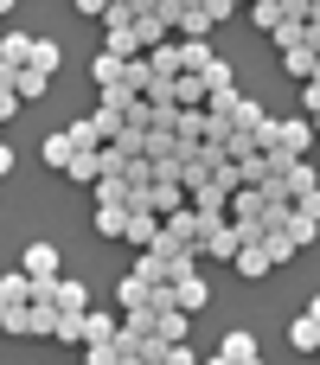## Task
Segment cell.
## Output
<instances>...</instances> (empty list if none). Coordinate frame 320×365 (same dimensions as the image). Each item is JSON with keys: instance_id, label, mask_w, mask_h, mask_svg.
<instances>
[{"instance_id": "22", "label": "cell", "mask_w": 320, "mask_h": 365, "mask_svg": "<svg viewBox=\"0 0 320 365\" xmlns=\"http://www.w3.org/2000/svg\"><path fill=\"white\" fill-rule=\"evenodd\" d=\"M71 154H77V141H71V128H58V135H45V167H71Z\"/></svg>"}, {"instance_id": "50", "label": "cell", "mask_w": 320, "mask_h": 365, "mask_svg": "<svg viewBox=\"0 0 320 365\" xmlns=\"http://www.w3.org/2000/svg\"><path fill=\"white\" fill-rule=\"evenodd\" d=\"M308 122H314V135H320V115H308Z\"/></svg>"}, {"instance_id": "15", "label": "cell", "mask_w": 320, "mask_h": 365, "mask_svg": "<svg viewBox=\"0 0 320 365\" xmlns=\"http://www.w3.org/2000/svg\"><path fill=\"white\" fill-rule=\"evenodd\" d=\"M122 71H128V58H115V51H96V58H90V77H96V90L122 83Z\"/></svg>"}, {"instance_id": "31", "label": "cell", "mask_w": 320, "mask_h": 365, "mask_svg": "<svg viewBox=\"0 0 320 365\" xmlns=\"http://www.w3.org/2000/svg\"><path fill=\"white\" fill-rule=\"evenodd\" d=\"M32 58V32H6L0 38V64H26Z\"/></svg>"}, {"instance_id": "17", "label": "cell", "mask_w": 320, "mask_h": 365, "mask_svg": "<svg viewBox=\"0 0 320 365\" xmlns=\"http://www.w3.org/2000/svg\"><path fill=\"white\" fill-rule=\"evenodd\" d=\"M186 327H192V314H180V308H160V314H154V334H160L167 346H180V340H186Z\"/></svg>"}, {"instance_id": "25", "label": "cell", "mask_w": 320, "mask_h": 365, "mask_svg": "<svg viewBox=\"0 0 320 365\" xmlns=\"http://www.w3.org/2000/svg\"><path fill=\"white\" fill-rule=\"evenodd\" d=\"M314 58H320V51H308V45H289V51H282V71L301 83V77H314Z\"/></svg>"}, {"instance_id": "29", "label": "cell", "mask_w": 320, "mask_h": 365, "mask_svg": "<svg viewBox=\"0 0 320 365\" xmlns=\"http://www.w3.org/2000/svg\"><path fill=\"white\" fill-rule=\"evenodd\" d=\"M128 225V205H96V237H122Z\"/></svg>"}, {"instance_id": "20", "label": "cell", "mask_w": 320, "mask_h": 365, "mask_svg": "<svg viewBox=\"0 0 320 365\" xmlns=\"http://www.w3.org/2000/svg\"><path fill=\"white\" fill-rule=\"evenodd\" d=\"M269 115H263V103L257 96H237V109H231V128H244V135H257Z\"/></svg>"}, {"instance_id": "40", "label": "cell", "mask_w": 320, "mask_h": 365, "mask_svg": "<svg viewBox=\"0 0 320 365\" xmlns=\"http://www.w3.org/2000/svg\"><path fill=\"white\" fill-rule=\"evenodd\" d=\"M71 141H77V148H103V135H96V122H90V115H83V122H71Z\"/></svg>"}, {"instance_id": "36", "label": "cell", "mask_w": 320, "mask_h": 365, "mask_svg": "<svg viewBox=\"0 0 320 365\" xmlns=\"http://www.w3.org/2000/svg\"><path fill=\"white\" fill-rule=\"evenodd\" d=\"M263 250H269V263H289L295 257V237L289 231H263Z\"/></svg>"}, {"instance_id": "14", "label": "cell", "mask_w": 320, "mask_h": 365, "mask_svg": "<svg viewBox=\"0 0 320 365\" xmlns=\"http://www.w3.org/2000/svg\"><path fill=\"white\" fill-rule=\"evenodd\" d=\"M231 263H237V276H250V282H257V276H269V269H276V263H269V250H263V237H257V244H244V250H237V257H231Z\"/></svg>"}, {"instance_id": "5", "label": "cell", "mask_w": 320, "mask_h": 365, "mask_svg": "<svg viewBox=\"0 0 320 365\" xmlns=\"http://www.w3.org/2000/svg\"><path fill=\"white\" fill-rule=\"evenodd\" d=\"M103 51H115V58H141V32H135V19H103Z\"/></svg>"}, {"instance_id": "7", "label": "cell", "mask_w": 320, "mask_h": 365, "mask_svg": "<svg viewBox=\"0 0 320 365\" xmlns=\"http://www.w3.org/2000/svg\"><path fill=\"white\" fill-rule=\"evenodd\" d=\"M19 269H26L32 282H58V250H51V244H32V250L19 257Z\"/></svg>"}, {"instance_id": "26", "label": "cell", "mask_w": 320, "mask_h": 365, "mask_svg": "<svg viewBox=\"0 0 320 365\" xmlns=\"http://www.w3.org/2000/svg\"><path fill=\"white\" fill-rule=\"evenodd\" d=\"M282 231L295 237V250H308V244L320 237V218H308V212H289V225H282Z\"/></svg>"}, {"instance_id": "18", "label": "cell", "mask_w": 320, "mask_h": 365, "mask_svg": "<svg viewBox=\"0 0 320 365\" xmlns=\"http://www.w3.org/2000/svg\"><path fill=\"white\" fill-rule=\"evenodd\" d=\"M269 38H276V51H289V45H301V38H308V19H301V13H282Z\"/></svg>"}, {"instance_id": "42", "label": "cell", "mask_w": 320, "mask_h": 365, "mask_svg": "<svg viewBox=\"0 0 320 365\" xmlns=\"http://www.w3.org/2000/svg\"><path fill=\"white\" fill-rule=\"evenodd\" d=\"M160 365H199V353H192V346L180 340V346H167V359H160Z\"/></svg>"}, {"instance_id": "19", "label": "cell", "mask_w": 320, "mask_h": 365, "mask_svg": "<svg viewBox=\"0 0 320 365\" xmlns=\"http://www.w3.org/2000/svg\"><path fill=\"white\" fill-rule=\"evenodd\" d=\"M141 58L154 64V77H180V45H167V38H160V45H148Z\"/></svg>"}, {"instance_id": "47", "label": "cell", "mask_w": 320, "mask_h": 365, "mask_svg": "<svg viewBox=\"0 0 320 365\" xmlns=\"http://www.w3.org/2000/svg\"><path fill=\"white\" fill-rule=\"evenodd\" d=\"M308 314H314V321H320V295H314V302H308Z\"/></svg>"}, {"instance_id": "11", "label": "cell", "mask_w": 320, "mask_h": 365, "mask_svg": "<svg viewBox=\"0 0 320 365\" xmlns=\"http://www.w3.org/2000/svg\"><path fill=\"white\" fill-rule=\"evenodd\" d=\"M218 19H212V6L199 0V6H180V19H173V32H186V38H205Z\"/></svg>"}, {"instance_id": "16", "label": "cell", "mask_w": 320, "mask_h": 365, "mask_svg": "<svg viewBox=\"0 0 320 365\" xmlns=\"http://www.w3.org/2000/svg\"><path fill=\"white\" fill-rule=\"evenodd\" d=\"M173 103H180V109H199V103H205V77H199V71H180V77H173Z\"/></svg>"}, {"instance_id": "8", "label": "cell", "mask_w": 320, "mask_h": 365, "mask_svg": "<svg viewBox=\"0 0 320 365\" xmlns=\"http://www.w3.org/2000/svg\"><path fill=\"white\" fill-rule=\"evenodd\" d=\"M148 295H154V276H141V269H128V276L115 282V302H122V314H128V308H148Z\"/></svg>"}, {"instance_id": "24", "label": "cell", "mask_w": 320, "mask_h": 365, "mask_svg": "<svg viewBox=\"0 0 320 365\" xmlns=\"http://www.w3.org/2000/svg\"><path fill=\"white\" fill-rule=\"evenodd\" d=\"M0 295H6V308H26V302H32V276H26V269L0 276Z\"/></svg>"}, {"instance_id": "2", "label": "cell", "mask_w": 320, "mask_h": 365, "mask_svg": "<svg viewBox=\"0 0 320 365\" xmlns=\"http://www.w3.org/2000/svg\"><path fill=\"white\" fill-rule=\"evenodd\" d=\"M269 135H276L269 154H308V148H314V122H308V115H276Z\"/></svg>"}, {"instance_id": "1", "label": "cell", "mask_w": 320, "mask_h": 365, "mask_svg": "<svg viewBox=\"0 0 320 365\" xmlns=\"http://www.w3.org/2000/svg\"><path fill=\"white\" fill-rule=\"evenodd\" d=\"M135 269H141V276H154V282H180V276H192V269H199V250H192V244H173V237H167V225H160V237L135 257Z\"/></svg>"}, {"instance_id": "51", "label": "cell", "mask_w": 320, "mask_h": 365, "mask_svg": "<svg viewBox=\"0 0 320 365\" xmlns=\"http://www.w3.org/2000/svg\"><path fill=\"white\" fill-rule=\"evenodd\" d=\"M0 314H6V295H0Z\"/></svg>"}, {"instance_id": "43", "label": "cell", "mask_w": 320, "mask_h": 365, "mask_svg": "<svg viewBox=\"0 0 320 365\" xmlns=\"http://www.w3.org/2000/svg\"><path fill=\"white\" fill-rule=\"evenodd\" d=\"M295 212H308V218H320V186H314V192H301V199H295Z\"/></svg>"}, {"instance_id": "4", "label": "cell", "mask_w": 320, "mask_h": 365, "mask_svg": "<svg viewBox=\"0 0 320 365\" xmlns=\"http://www.w3.org/2000/svg\"><path fill=\"white\" fill-rule=\"evenodd\" d=\"M237 250H244V231H237L231 218H218V225L205 231V244H199V263H205V257H212V263H231Z\"/></svg>"}, {"instance_id": "28", "label": "cell", "mask_w": 320, "mask_h": 365, "mask_svg": "<svg viewBox=\"0 0 320 365\" xmlns=\"http://www.w3.org/2000/svg\"><path fill=\"white\" fill-rule=\"evenodd\" d=\"M173 135H180V141H205V103H199V109H180Z\"/></svg>"}, {"instance_id": "30", "label": "cell", "mask_w": 320, "mask_h": 365, "mask_svg": "<svg viewBox=\"0 0 320 365\" xmlns=\"http://www.w3.org/2000/svg\"><path fill=\"white\" fill-rule=\"evenodd\" d=\"M51 340L58 346H83V314H58L51 321Z\"/></svg>"}, {"instance_id": "34", "label": "cell", "mask_w": 320, "mask_h": 365, "mask_svg": "<svg viewBox=\"0 0 320 365\" xmlns=\"http://www.w3.org/2000/svg\"><path fill=\"white\" fill-rule=\"evenodd\" d=\"M115 327H122L115 314H90L83 308V340H115Z\"/></svg>"}, {"instance_id": "12", "label": "cell", "mask_w": 320, "mask_h": 365, "mask_svg": "<svg viewBox=\"0 0 320 365\" xmlns=\"http://www.w3.org/2000/svg\"><path fill=\"white\" fill-rule=\"evenodd\" d=\"M64 173H71V180H83V186H96V180H103V148H77Z\"/></svg>"}, {"instance_id": "6", "label": "cell", "mask_w": 320, "mask_h": 365, "mask_svg": "<svg viewBox=\"0 0 320 365\" xmlns=\"http://www.w3.org/2000/svg\"><path fill=\"white\" fill-rule=\"evenodd\" d=\"M173 302H180V314H205V302H212V282H205V269L180 276V282H173Z\"/></svg>"}, {"instance_id": "10", "label": "cell", "mask_w": 320, "mask_h": 365, "mask_svg": "<svg viewBox=\"0 0 320 365\" xmlns=\"http://www.w3.org/2000/svg\"><path fill=\"white\" fill-rule=\"evenodd\" d=\"M51 302H58V314H83V308H90V289L71 282V276H58V282H51Z\"/></svg>"}, {"instance_id": "38", "label": "cell", "mask_w": 320, "mask_h": 365, "mask_svg": "<svg viewBox=\"0 0 320 365\" xmlns=\"http://www.w3.org/2000/svg\"><path fill=\"white\" fill-rule=\"evenodd\" d=\"M83 365H115V340H83Z\"/></svg>"}, {"instance_id": "39", "label": "cell", "mask_w": 320, "mask_h": 365, "mask_svg": "<svg viewBox=\"0 0 320 365\" xmlns=\"http://www.w3.org/2000/svg\"><path fill=\"white\" fill-rule=\"evenodd\" d=\"M199 77H205V90H218V83H237V77H231V64H224V58H212V64H205V71H199Z\"/></svg>"}, {"instance_id": "53", "label": "cell", "mask_w": 320, "mask_h": 365, "mask_svg": "<svg viewBox=\"0 0 320 365\" xmlns=\"http://www.w3.org/2000/svg\"><path fill=\"white\" fill-rule=\"evenodd\" d=\"M0 148H6V141H0Z\"/></svg>"}, {"instance_id": "46", "label": "cell", "mask_w": 320, "mask_h": 365, "mask_svg": "<svg viewBox=\"0 0 320 365\" xmlns=\"http://www.w3.org/2000/svg\"><path fill=\"white\" fill-rule=\"evenodd\" d=\"M115 365H141V359H135V353H115Z\"/></svg>"}, {"instance_id": "13", "label": "cell", "mask_w": 320, "mask_h": 365, "mask_svg": "<svg viewBox=\"0 0 320 365\" xmlns=\"http://www.w3.org/2000/svg\"><path fill=\"white\" fill-rule=\"evenodd\" d=\"M122 237H128L135 250H148V244L160 237V218H154V212H128V225H122Z\"/></svg>"}, {"instance_id": "52", "label": "cell", "mask_w": 320, "mask_h": 365, "mask_svg": "<svg viewBox=\"0 0 320 365\" xmlns=\"http://www.w3.org/2000/svg\"><path fill=\"white\" fill-rule=\"evenodd\" d=\"M231 6H250V0H231Z\"/></svg>"}, {"instance_id": "44", "label": "cell", "mask_w": 320, "mask_h": 365, "mask_svg": "<svg viewBox=\"0 0 320 365\" xmlns=\"http://www.w3.org/2000/svg\"><path fill=\"white\" fill-rule=\"evenodd\" d=\"M71 6H77L83 19H103V6H109V0H71Z\"/></svg>"}, {"instance_id": "33", "label": "cell", "mask_w": 320, "mask_h": 365, "mask_svg": "<svg viewBox=\"0 0 320 365\" xmlns=\"http://www.w3.org/2000/svg\"><path fill=\"white\" fill-rule=\"evenodd\" d=\"M0 334H38V321H32V302H26V308H6V314H0Z\"/></svg>"}, {"instance_id": "49", "label": "cell", "mask_w": 320, "mask_h": 365, "mask_svg": "<svg viewBox=\"0 0 320 365\" xmlns=\"http://www.w3.org/2000/svg\"><path fill=\"white\" fill-rule=\"evenodd\" d=\"M13 6H19V0H0V13H13Z\"/></svg>"}, {"instance_id": "35", "label": "cell", "mask_w": 320, "mask_h": 365, "mask_svg": "<svg viewBox=\"0 0 320 365\" xmlns=\"http://www.w3.org/2000/svg\"><path fill=\"white\" fill-rule=\"evenodd\" d=\"M26 64H38V71L51 77V71H58V38H32V58H26Z\"/></svg>"}, {"instance_id": "27", "label": "cell", "mask_w": 320, "mask_h": 365, "mask_svg": "<svg viewBox=\"0 0 320 365\" xmlns=\"http://www.w3.org/2000/svg\"><path fill=\"white\" fill-rule=\"evenodd\" d=\"M212 58H218V51H212L205 38H186V45H180V71H205Z\"/></svg>"}, {"instance_id": "21", "label": "cell", "mask_w": 320, "mask_h": 365, "mask_svg": "<svg viewBox=\"0 0 320 365\" xmlns=\"http://www.w3.org/2000/svg\"><path fill=\"white\" fill-rule=\"evenodd\" d=\"M289 340H295V353H320V321H314V314L289 321Z\"/></svg>"}, {"instance_id": "41", "label": "cell", "mask_w": 320, "mask_h": 365, "mask_svg": "<svg viewBox=\"0 0 320 365\" xmlns=\"http://www.w3.org/2000/svg\"><path fill=\"white\" fill-rule=\"evenodd\" d=\"M301 109H308V115H320V77H308V83H301Z\"/></svg>"}, {"instance_id": "48", "label": "cell", "mask_w": 320, "mask_h": 365, "mask_svg": "<svg viewBox=\"0 0 320 365\" xmlns=\"http://www.w3.org/2000/svg\"><path fill=\"white\" fill-rule=\"evenodd\" d=\"M205 365H231V359H224V353H212V359H205Z\"/></svg>"}, {"instance_id": "9", "label": "cell", "mask_w": 320, "mask_h": 365, "mask_svg": "<svg viewBox=\"0 0 320 365\" xmlns=\"http://www.w3.org/2000/svg\"><path fill=\"white\" fill-rule=\"evenodd\" d=\"M13 90H19V103H38V96L51 90V77H45L38 64H13Z\"/></svg>"}, {"instance_id": "3", "label": "cell", "mask_w": 320, "mask_h": 365, "mask_svg": "<svg viewBox=\"0 0 320 365\" xmlns=\"http://www.w3.org/2000/svg\"><path fill=\"white\" fill-rule=\"evenodd\" d=\"M160 225H167V237H173V244H192V250H199V244H205V231H212V218H205V212H192V205L167 212Z\"/></svg>"}, {"instance_id": "45", "label": "cell", "mask_w": 320, "mask_h": 365, "mask_svg": "<svg viewBox=\"0 0 320 365\" xmlns=\"http://www.w3.org/2000/svg\"><path fill=\"white\" fill-rule=\"evenodd\" d=\"M6 167H13V148H0V180H6Z\"/></svg>"}, {"instance_id": "32", "label": "cell", "mask_w": 320, "mask_h": 365, "mask_svg": "<svg viewBox=\"0 0 320 365\" xmlns=\"http://www.w3.org/2000/svg\"><path fill=\"white\" fill-rule=\"evenodd\" d=\"M237 96H244L237 83H218V90H205V109H212V115H231V109H237Z\"/></svg>"}, {"instance_id": "37", "label": "cell", "mask_w": 320, "mask_h": 365, "mask_svg": "<svg viewBox=\"0 0 320 365\" xmlns=\"http://www.w3.org/2000/svg\"><path fill=\"white\" fill-rule=\"evenodd\" d=\"M250 19H257V32H276V19H282V0H250Z\"/></svg>"}, {"instance_id": "23", "label": "cell", "mask_w": 320, "mask_h": 365, "mask_svg": "<svg viewBox=\"0 0 320 365\" xmlns=\"http://www.w3.org/2000/svg\"><path fill=\"white\" fill-rule=\"evenodd\" d=\"M128 192H135V186H128L122 173H103V180H96V205H128Z\"/></svg>"}]
</instances>
